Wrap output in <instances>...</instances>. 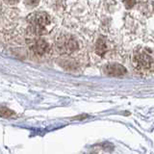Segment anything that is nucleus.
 Returning <instances> with one entry per match:
<instances>
[{"label": "nucleus", "mask_w": 154, "mask_h": 154, "mask_svg": "<svg viewBox=\"0 0 154 154\" xmlns=\"http://www.w3.org/2000/svg\"><path fill=\"white\" fill-rule=\"evenodd\" d=\"M133 65L137 70L148 73L153 69L152 51L148 53L146 48H138L133 56Z\"/></svg>", "instance_id": "nucleus-1"}, {"label": "nucleus", "mask_w": 154, "mask_h": 154, "mask_svg": "<svg viewBox=\"0 0 154 154\" xmlns=\"http://www.w3.org/2000/svg\"><path fill=\"white\" fill-rule=\"evenodd\" d=\"M31 25H32V33L35 35H43L46 34V28L50 25L51 18L46 13H36L30 16Z\"/></svg>", "instance_id": "nucleus-2"}, {"label": "nucleus", "mask_w": 154, "mask_h": 154, "mask_svg": "<svg viewBox=\"0 0 154 154\" xmlns=\"http://www.w3.org/2000/svg\"><path fill=\"white\" fill-rule=\"evenodd\" d=\"M56 49L61 54L70 55L78 49V42L71 36L62 35L56 41Z\"/></svg>", "instance_id": "nucleus-3"}, {"label": "nucleus", "mask_w": 154, "mask_h": 154, "mask_svg": "<svg viewBox=\"0 0 154 154\" xmlns=\"http://www.w3.org/2000/svg\"><path fill=\"white\" fill-rule=\"evenodd\" d=\"M48 48H49L48 42L43 40V38H36L31 45L32 51L35 53L36 55H38V56L45 55L48 51Z\"/></svg>", "instance_id": "nucleus-4"}, {"label": "nucleus", "mask_w": 154, "mask_h": 154, "mask_svg": "<svg viewBox=\"0 0 154 154\" xmlns=\"http://www.w3.org/2000/svg\"><path fill=\"white\" fill-rule=\"evenodd\" d=\"M104 71L109 76L119 77V76H123L126 73V69L119 64H110L105 66Z\"/></svg>", "instance_id": "nucleus-5"}, {"label": "nucleus", "mask_w": 154, "mask_h": 154, "mask_svg": "<svg viewBox=\"0 0 154 154\" xmlns=\"http://www.w3.org/2000/svg\"><path fill=\"white\" fill-rule=\"evenodd\" d=\"M108 51L107 41L104 37H100L95 42V53L98 56H103Z\"/></svg>", "instance_id": "nucleus-6"}, {"label": "nucleus", "mask_w": 154, "mask_h": 154, "mask_svg": "<svg viewBox=\"0 0 154 154\" xmlns=\"http://www.w3.org/2000/svg\"><path fill=\"white\" fill-rule=\"evenodd\" d=\"M14 116V113L13 112L12 110H10L9 108L6 107H2L0 106V117H3V118H11Z\"/></svg>", "instance_id": "nucleus-7"}, {"label": "nucleus", "mask_w": 154, "mask_h": 154, "mask_svg": "<svg viewBox=\"0 0 154 154\" xmlns=\"http://www.w3.org/2000/svg\"><path fill=\"white\" fill-rule=\"evenodd\" d=\"M62 66L65 67L67 70H74L76 69V65L74 62H72L71 60H63V64Z\"/></svg>", "instance_id": "nucleus-8"}, {"label": "nucleus", "mask_w": 154, "mask_h": 154, "mask_svg": "<svg viewBox=\"0 0 154 154\" xmlns=\"http://www.w3.org/2000/svg\"><path fill=\"white\" fill-rule=\"evenodd\" d=\"M40 0H24V4L27 8H34L38 5Z\"/></svg>", "instance_id": "nucleus-9"}, {"label": "nucleus", "mask_w": 154, "mask_h": 154, "mask_svg": "<svg viewBox=\"0 0 154 154\" xmlns=\"http://www.w3.org/2000/svg\"><path fill=\"white\" fill-rule=\"evenodd\" d=\"M123 2L126 9H131L135 5V3H136V0H123Z\"/></svg>", "instance_id": "nucleus-10"}, {"label": "nucleus", "mask_w": 154, "mask_h": 154, "mask_svg": "<svg viewBox=\"0 0 154 154\" xmlns=\"http://www.w3.org/2000/svg\"><path fill=\"white\" fill-rule=\"evenodd\" d=\"M4 1L9 5H14V4H17L19 0H4Z\"/></svg>", "instance_id": "nucleus-11"}]
</instances>
